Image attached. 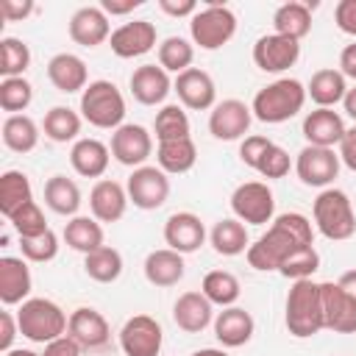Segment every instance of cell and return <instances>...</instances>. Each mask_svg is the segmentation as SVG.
Wrapping results in <instances>:
<instances>
[{
	"instance_id": "6da1fadb",
	"label": "cell",
	"mask_w": 356,
	"mask_h": 356,
	"mask_svg": "<svg viewBox=\"0 0 356 356\" xmlns=\"http://www.w3.org/2000/svg\"><path fill=\"white\" fill-rule=\"evenodd\" d=\"M314 245L312 220L300 211H284L273 220V225L245 250L248 264L261 273H278L281 264L298 253L300 248Z\"/></svg>"
},
{
	"instance_id": "7a4b0ae2",
	"label": "cell",
	"mask_w": 356,
	"mask_h": 356,
	"mask_svg": "<svg viewBox=\"0 0 356 356\" xmlns=\"http://www.w3.org/2000/svg\"><path fill=\"white\" fill-rule=\"evenodd\" d=\"M286 331L298 339H309L325 328L323 317V298H320V284L312 278L292 281L286 292V312H284Z\"/></svg>"
},
{
	"instance_id": "3957f363",
	"label": "cell",
	"mask_w": 356,
	"mask_h": 356,
	"mask_svg": "<svg viewBox=\"0 0 356 356\" xmlns=\"http://www.w3.org/2000/svg\"><path fill=\"white\" fill-rule=\"evenodd\" d=\"M306 97H309L306 86L298 78H278L256 92L250 111L259 122L278 125V122H286L295 114H300V108L306 106Z\"/></svg>"
},
{
	"instance_id": "277c9868",
	"label": "cell",
	"mask_w": 356,
	"mask_h": 356,
	"mask_svg": "<svg viewBox=\"0 0 356 356\" xmlns=\"http://www.w3.org/2000/svg\"><path fill=\"white\" fill-rule=\"evenodd\" d=\"M17 323H19V334L25 339H31L36 345H47L67 334L70 317L50 298H28L25 303H19Z\"/></svg>"
},
{
	"instance_id": "5b68a950",
	"label": "cell",
	"mask_w": 356,
	"mask_h": 356,
	"mask_svg": "<svg viewBox=\"0 0 356 356\" xmlns=\"http://www.w3.org/2000/svg\"><path fill=\"white\" fill-rule=\"evenodd\" d=\"M312 217H314V228L331 242H345L356 234V214L350 197L337 186H328L314 197Z\"/></svg>"
},
{
	"instance_id": "8992f818",
	"label": "cell",
	"mask_w": 356,
	"mask_h": 356,
	"mask_svg": "<svg viewBox=\"0 0 356 356\" xmlns=\"http://www.w3.org/2000/svg\"><path fill=\"white\" fill-rule=\"evenodd\" d=\"M81 117L103 131H117L120 125H125V97L117 89V83L106 78L92 81L81 92Z\"/></svg>"
},
{
	"instance_id": "52a82bcc",
	"label": "cell",
	"mask_w": 356,
	"mask_h": 356,
	"mask_svg": "<svg viewBox=\"0 0 356 356\" xmlns=\"http://www.w3.org/2000/svg\"><path fill=\"white\" fill-rule=\"evenodd\" d=\"M234 33H236V14L222 3H206L189 19L192 44H197L200 50H220L234 39Z\"/></svg>"
},
{
	"instance_id": "ba28073f",
	"label": "cell",
	"mask_w": 356,
	"mask_h": 356,
	"mask_svg": "<svg viewBox=\"0 0 356 356\" xmlns=\"http://www.w3.org/2000/svg\"><path fill=\"white\" fill-rule=\"evenodd\" d=\"M231 211L239 222L264 225L275 220V195L264 181H245L231 195Z\"/></svg>"
},
{
	"instance_id": "9c48e42d",
	"label": "cell",
	"mask_w": 356,
	"mask_h": 356,
	"mask_svg": "<svg viewBox=\"0 0 356 356\" xmlns=\"http://www.w3.org/2000/svg\"><path fill=\"white\" fill-rule=\"evenodd\" d=\"M128 200L142 209V211H153V209H161L170 197V178L161 167H153V164H145V167H136L131 175H128Z\"/></svg>"
},
{
	"instance_id": "30bf717a",
	"label": "cell",
	"mask_w": 356,
	"mask_h": 356,
	"mask_svg": "<svg viewBox=\"0 0 356 356\" xmlns=\"http://www.w3.org/2000/svg\"><path fill=\"white\" fill-rule=\"evenodd\" d=\"M339 153L331 147H314L306 145L298 159H295V172L300 178V184L306 186H317V189H328L334 184V178L339 175Z\"/></svg>"
},
{
	"instance_id": "8fae6325",
	"label": "cell",
	"mask_w": 356,
	"mask_h": 356,
	"mask_svg": "<svg viewBox=\"0 0 356 356\" xmlns=\"http://www.w3.org/2000/svg\"><path fill=\"white\" fill-rule=\"evenodd\" d=\"M164 342V331L156 317L134 314L120 328V348L125 356H159Z\"/></svg>"
},
{
	"instance_id": "7c38bea8",
	"label": "cell",
	"mask_w": 356,
	"mask_h": 356,
	"mask_svg": "<svg viewBox=\"0 0 356 356\" xmlns=\"http://www.w3.org/2000/svg\"><path fill=\"white\" fill-rule=\"evenodd\" d=\"M111 159L125 164V167H145V161L150 159L153 153V136L145 125H136V122H125L120 125L114 134H111Z\"/></svg>"
},
{
	"instance_id": "4fadbf2b",
	"label": "cell",
	"mask_w": 356,
	"mask_h": 356,
	"mask_svg": "<svg viewBox=\"0 0 356 356\" xmlns=\"http://www.w3.org/2000/svg\"><path fill=\"white\" fill-rule=\"evenodd\" d=\"M300 58V42L295 39H286L281 33H264L256 39L253 44V64L261 70V72H284L289 67H295Z\"/></svg>"
},
{
	"instance_id": "5bb4252c",
	"label": "cell",
	"mask_w": 356,
	"mask_h": 356,
	"mask_svg": "<svg viewBox=\"0 0 356 356\" xmlns=\"http://www.w3.org/2000/svg\"><path fill=\"white\" fill-rule=\"evenodd\" d=\"M250 122H253L250 106L236 100V97H228V100H220L211 108V114H209V134L214 139H220V142L245 139Z\"/></svg>"
},
{
	"instance_id": "9a60e30c",
	"label": "cell",
	"mask_w": 356,
	"mask_h": 356,
	"mask_svg": "<svg viewBox=\"0 0 356 356\" xmlns=\"http://www.w3.org/2000/svg\"><path fill=\"white\" fill-rule=\"evenodd\" d=\"M172 92L178 95L181 106L184 108H192V111H206V108H214L217 106L214 78L206 70H200V67H189L186 72L175 75Z\"/></svg>"
},
{
	"instance_id": "2e32d148",
	"label": "cell",
	"mask_w": 356,
	"mask_h": 356,
	"mask_svg": "<svg viewBox=\"0 0 356 356\" xmlns=\"http://www.w3.org/2000/svg\"><path fill=\"white\" fill-rule=\"evenodd\" d=\"M325 328L337 334H356V298H350L337 281L320 284Z\"/></svg>"
},
{
	"instance_id": "e0dca14e",
	"label": "cell",
	"mask_w": 356,
	"mask_h": 356,
	"mask_svg": "<svg viewBox=\"0 0 356 356\" xmlns=\"http://www.w3.org/2000/svg\"><path fill=\"white\" fill-rule=\"evenodd\" d=\"M156 39H159V33L150 19H134V22H122L117 31H111L108 47L117 58H139L156 47Z\"/></svg>"
},
{
	"instance_id": "ac0fdd59",
	"label": "cell",
	"mask_w": 356,
	"mask_h": 356,
	"mask_svg": "<svg viewBox=\"0 0 356 356\" xmlns=\"http://www.w3.org/2000/svg\"><path fill=\"white\" fill-rule=\"evenodd\" d=\"M164 242L170 250L181 253V256L195 253L206 242V225L192 211H175L164 222Z\"/></svg>"
},
{
	"instance_id": "d6986e66",
	"label": "cell",
	"mask_w": 356,
	"mask_h": 356,
	"mask_svg": "<svg viewBox=\"0 0 356 356\" xmlns=\"http://www.w3.org/2000/svg\"><path fill=\"white\" fill-rule=\"evenodd\" d=\"M67 334H70L83 350H100V348H106L108 339H111L108 320H106L97 309H92V306H78V309L70 314Z\"/></svg>"
},
{
	"instance_id": "ffe728a7",
	"label": "cell",
	"mask_w": 356,
	"mask_h": 356,
	"mask_svg": "<svg viewBox=\"0 0 356 356\" xmlns=\"http://www.w3.org/2000/svg\"><path fill=\"white\" fill-rule=\"evenodd\" d=\"M131 95L136 103L142 106H159L167 100V95L172 92V81H170V72L159 64H142L131 72Z\"/></svg>"
},
{
	"instance_id": "44dd1931",
	"label": "cell",
	"mask_w": 356,
	"mask_h": 356,
	"mask_svg": "<svg viewBox=\"0 0 356 356\" xmlns=\"http://www.w3.org/2000/svg\"><path fill=\"white\" fill-rule=\"evenodd\" d=\"M70 39L81 47H97L111 39L108 14L100 6H83L70 17Z\"/></svg>"
},
{
	"instance_id": "7402d4cb",
	"label": "cell",
	"mask_w": 356,
	"mask_h": 356,
	"mask_svg": "<svg viewBox=\"0 0 356 356\" xmlns=\"http://www.w3.org/2000/svg\"><path fill=\"white\" fill-rule=\"evenodd\" d=\"M345 120L334 108H314L303 117V139L314 147H339L345 136Z\"/></svg>"
},
{
	"instance_id": "603a6c76",
	"label": "cell",
	"mask_w": 356,
	"mask_h": 356,
	"mask_svg": "<svg viewBox=\"0 0 356 356\" xmlns=\"http://www.w3.org/2000/svg\"><path fill=\"white\" fill-rule=\"evenodd\" d=\"M128 189L111 178H100L89 192V209L97 222H117L128 209Z\"/></svg>"
},
{
	"instance_id": "cb8c5ba5",
	"label": "cell",
	"mask_w": 356,
	"mask_h": 356,
	"mask_svg": "<svg viewBox=\"0 0 356 356\" xmlns=\"http://www.w3.org/2000/svg\"><path fill=\"white\" fill-rule=\"evenodd\" d=\"M172 320L181 331L200 334L203 328H209L214 323V306L203 292L189 289V292L178 295V300L172 303Z\"/></svg>"
},
{
	"instance_id": "d4e9b609",
	"label": "cell",
	"mask_w": 356,
	"mask_h": 356,
	"mask_svg": "<svg viewBox=\"0 0 356 356\" xmlns=\"http://www.w3.org/2000/svg\"><path fill=\"white\" fill-rule=\"evenodd\" d=\"M47 78L64 95L83 92L92 83L89 81V70H86V61L81 56H75V53H56L47 61Z\"/></svg>"
},
{
	"instance_id": "484cf974",
	"label": "cell",
	"mask_w": 356,
	"mask_h": 356,
	"mask_svg": "<svg viewBox=\"0 0 356 356\" xmlns=\"http://www.w3.org/2000/svg\"><path fill=\"white\" fill-rule=\"evenodd\" d=\"M33 278L31 267L22 256H3L0 259V300L3 306H17L25 303L31 295Z\"/></svg>"
},
{
	"instance_id": "4316f807",
	"label": "cell",
	"mask_w": 356,
	"mask_h": 356,
	"mask_svg": "<svg viewBox=\"0 0 356 356\" xmlns=\"http://www.w3.org/2000/svg\"><path fill=\"white\" fill-rule=\"evenodd\" d=\"M256 331L253 314L242 306H228L214 317V337L222 348H242Z\"/></svg>"
},
{
	"instance_id": "83f0119b",
	"label": "cell",
	"mask_w": 356,
	"mask_h": 356,
	"mask_svg": "<svg viewBox=\"0 0 356 356\" xmlns=\"http://www.w3.org/2000/svg\"><path fill=\"white\" fill-rule=\"evenodd\" d=\"M108 161H111L108 145H103L100 139H92V136L78 139L70 150V164L81 178H100L108 170Z\"/></svg>"
},
{
	"instance_id": "f1b7e54d",
	"label": "cell",
	"mask_w": 356,
	"mask_h": 356,
	"mask_svg": "<svg viewBox=\"0 0 356 356\" xmlns=\"http://www.w3.org/2000/svg\"><path fill=\"white\" fill-rule=\"evenodd\" d=\"M142 270H145V278L153 286H161L164 289V286H175L184 278L186 264H184V256L181 253H175L170 248H159V250H150L147 253Z\"/></svg>"
},
{
	"instance_id": "f546056e",
	"label": "cell",
	"mask_w": 356,
	"mask_h": 356,
	"mask_svg": "<svg viewBox=\"0 0 356 356\" xmlns=\"http://www.w3.org/2000/svg\"><path fill=\"white\" fill-rule=\"evenodd\" d=\"M306 95L312 97V103H317V108H334L337 103L345 100L348 95V83H345V75L334 67H325V70H317L309 83H306Z\"/></svg>"
},
{
	"instance_id": "4dcf8cb0",
	"label": "cell",
	"mask_w": 356,
	"mask_h": 356,
	"mask_svg": "<svg viewBox=\"0 0 356 356\" xmlns=\"http://www.w3.org/2000/svg\"><path fill=\"white\" fill-rule=\"evenodd\" d=\"M312 8H314V3H295V0L278 6L275 14H273L275 33H281L286 39H295V42L309 36V31H312Z\"/></svg>"
},
{
	"instance_id": "1f68e13d",
	"label": "cell",
	"mask_w": 356,
	"mask_h": 356,
	"mask_svg": "<svg viewBox=\"0 0 356 356\" xmlns=\"http://www.w3.org/2000/svg\"><path fill=\"white\" fill-rule=\"evenodd\" d=\"M156 161L167 175H184L195 167L197 161V147L192 142V136L186 139H170V142H159L156 147Z\"/></svg>"
},
{
	"instance_id": "d6a6232c",
	"label": "cell",
	"mask_w": 356,
	"mask_h": 356,
	"mask_svg": "<svg viewBox=\"0 0 356 356\" xmlns=\"http://www.w3.org/2000/svg\"><path fill=\"white\" fill-rule=\"evenodd\" d=\"M44 203L50 211L61 214V217H78V209H81V189L72 178L67 175H53L47 178L44 184Z\"/></svg>"
},
{
	"instance_id": "836d02e7",
	"label": "cell",
	"mask_w": 356,
	"mask_h": 356,
	"mask_svg": "<svg viewBox=\"0 0 356 356\" xmlns=\"http://www.w3.org/2000/svg\"><path fill=\"white\" fill-rule=\"evenodd\" d=\"M209 242L211 248L220 253V256H239L250 248V236H248V225L239 222L236 217H225V220H217L211 234H209Z\"/></svg>"
},
{
	"instance_id": "e575fe53",
	"label": "cell",
	"mask_w": 356,
	"mask_h": 356,
	"mask_svg": "<svg viewBox=\"0 0 356 356\" xmlns=\"http://www.w3.org/2000/svg\"><path fill=\"white\" fill-rule=\"evenodd\" d=\"M81 125H83V117L78 111H72L70 106H53L44 120H42V131L50 142H58V145H67V142H78V134H81Z\"/></svg>"
},
{
	"instance_id": "d590c367",
	"label": "cell",
	"mask_w": 356,
	"mask_h": 356,
	"mask_svg": "<svg viewBox=\"0 0 356 356\" xmlns=\"http://www.w3.org/2000/svg\"><path fill=\"white\" fill-rule=\"evenodd\" d=\"M31 200H33L31 178L19 170H6L0 175V211H3V217L8 220L14 211H19Z\"/></svg>"
},
{
	"instance_id": "8d00e7d4",
	"label": "cell",
	"mask_w": 356,
	"mask_h": 356,
	"mask_svg": "<svg viewBox=\"0 0 356 356\" xmlns=\"http://www.w3.org/2000/svg\"><path fill=\"white\" fill-rule=\"evenodd\" d=\"M64 242L72 248V250H78V253H92V250H97V248H103V225L95 220V217H83V214H78V217H70V222L64 225Z\"/></svg>"
},
{
	"instance_id": "74e56055",
	"label": "cell",
	"mask_w": 356,
	"mask_h": 356,
	"mask_svg": "<svg viewBox=\"0 0 356 356\" xmlns=\"http://www.w3.org/2000/svg\"><path fill=\"white\" fill-rule=\"evenodd\" d=\"M3 145L11 153H31L39 145V125L28 114H8L3 122Z\"/></svg>"
},
{
	"instance_id": "f35d334b",
	"label": "cell",
	"mask_w": 356,
	"mask_h": 356,
	"mask_svg": "<svg viewBox=\"0 0 356 356\" xmlns=\"http://www.w3.org/2000/svg\"><path fill=\"white\" fill-rule=\"evenodd\" d=\"M83 273L97 284H114L122 275V253L111 245H103L83 256Z\"/></svg>"
},
{
	"instance_id": "ab89813d",
	"label": "cell",
	"mask_w": 356,
	"mask_h": 356,
	"mask_svg": "<svg viewBox=\"0 0 356 356\" xmlns=\"http://www.w3.org/2000/svg\"><path fill=\"white\" fill-rule=\"evenodd\" d=\"M200 292L211 300V306H234L242 295V286H239V278L228 270H211L203 275V284H200Z\"/></svg>"
},
{
	"instance_id": "60d3db41",
	"label": "cell",
	"mask_w": 356,
	"mask_h": 356,
	"mask_svg": "<svg viewBox=\"0 0 356 356\" xmlns=\"http://www.w3.org/2000/svg\"><path fill=\"white\" fill-rule=\"evenodd\" d=\"M195 61V44L184 36H167L159 44V67H164L167 72H186Z\"/></svg>"
},
{
	"instance_id": "b9f144b4",
	"label": "cell",
	"mask_w": 356,
	"mask_h": 356,
	"mask_svg": "<svg viewBox=\"0 0 356 356\" xmlns=\"http://www.w3.org/2000/svg\"><path fill=\"white\" fill-rule=\"evenodd\" d=\"M189 117L184 111V106L178 103H170V106H161V111H156V120H153V134L159 142H170V139H186L189 136Z\"/></svg>"
},
{
	"instance_id": "7bdbcfd3",
	"label": "cell",
	"mask_w": 356,
	"mask_h": 356,
	"mask_svg": "<svg viewBox=\"0 0 356 356\" xmlns=\"http://www.w3.org/2000/svg\"><path fill=\"white\" fill-rule=\"evenodd\" d=\"M31 67V47L17 36L0 39V75L3 78H19Z\"/></svg>"
},
{
	"instance_id": "ee69618b",
	"label": "cell",
	"mask_w": 356,
	"mask_h": 356,
	"mask_svg": "<svg viewBox=\"0 0 356 356\" xmlns=\"http://www.w3.org/2000/svg\"><path fill=\"white\" fill-rule=\"evenodd\" d=\"M33 100V83L19 75V78H3L0 81V108L8 114H22Z\"/></svg>"
},
{
	"instance_id": "f6af8a7d",
	"label": "cell",
	"mask_w": 356,
	"mask_h": 356,
	"mask_svg": "<svg viewBox=\"0 0 356 356\" xmlns=\"http://www.w3.org/2000/svg\"><path fill=\"white\" fill-rule=\"evenodd\" d=\"M8 222H11V228L17 231V236L19 239H31V236H39V234H44L50 225H47V220H44V211L39 209V203L36 200H31V203H25L19 211H14L11 217H8Z\"/></svg>"
},
{
	"instance_id": "bcb514c9",
	"label": "cell",
	"mask_w": 356,
	"mask_h": 356,
	"mask_svg": "<svg viewBox=\"0 0 356 356\" xmlns=\"http://www.w3.org/2000/svg\"><path fill=\"white\" fill-rule=\"evenodd\" d=\"M19 250H22V259L25 261H33V264H47L58 256V236L53 228H47L44 234L39 236H31V239H19Z\"/></svg>"
},
{
	"instance_id": "7dc6e473",
	"label": "cell",
	"mask_w": 356,
	"mask_h": 356,
	"mask_svg": "<svg viewBox=\"0 0 356 356\" xmlns=\"http://www.w3.org/2000/svg\"><path fill=\"white\" fill-rule=\"evenodd\" d=\"M317 270H320V253L314 250V245H309V248H300L298 253H292V256L281 264L278 273H281L284 278L303 281V278H312Z\"/></svg>"
},
{
	"instance_id": "c3c4849f",
	"label": "cell",
	"mask_w": 356,
	"mask_h": 356,
	"mask_svg": "<svg viewBox=\"0 0 356 356\" xmlns=\"http://www.w3.org/2000/svg\"><path fill=\"white\" fill-rule=\"evenodd\" d=\"M292 170V159H289V153L281 147V145H270V150L261 156V161H259V167H256V172L261 175V178H284L286 172Z\"/></svg>"
},
{
	"instance_id": "681fc988",
	"label": "cell",
	"mask_w": 356,
	"mask_h": 356,
	"mask_svg": "<svg viewBox=\"0 0 356 356\" xmlns=\"http://www.w3.org/2000/svg\"><path fill=\"white\" fill-rule=\"evenodd\" d=\"M270 145H273V139H267V136H261V134L245 136V139L239 142V159H242V164L250 167V170H256L259 161H261V156L270 150Z\"/></svg>"
},
{
	"instance_id": "f907efd6",
	"label": "cell",
	"mask_w": 356,
	"mask_h": 356,
	"mask_svg": "<svg viewBox=\"0 0 356 356\" xmlns=\"http://www.w3.org/2000/svg\"><path fill=\"white\" fill-rule=\"evenodd\" d=\"M334 22L342 33L356 39V0H339L334 8Z\"/></svg>"
},
{
	"instance_id": "816d5d0a",
	"label": "cell",
	"mask_w": 356,
	"mask_h": 356,
	"mask_svg": "<svg viewBox=\"0 0 356 356\" xmlns=\"http://www.w3.org/2000/svg\"><path fill=\"white\" fill-rule=\"evenodd\" d=\"M36 11L33 0H0V17L6 22H22Z\"/></svg>"
},
{
	"instance_id": "f5cc1de1",
	"label": "cell",
	"mask_w": 356,
	"mask_h": 356,
	"mask_svg": "<svg viewBox=\"0 0 356 356\" xmlns=\"http://www.w3.org/2000/svg\"><path fill=\"white\" fill-rule=\"evenodd\" d=\"M81 350H83V348H81L70 334H64V337L47 342L44 350H42V356H81Z\"/></svg>"
},
{
	"instance_id": "db71d44e",
	"label": "cell",
	"mask_w": 356,
	"mask_h": 356,
	"mask_svg": "<svg viewBox=\"0 0 356 356\" xmlns=\"http://www.w3.org/2000/svg\"><path fill=\"white\" fill-rule=\"evenodd\" d=\"M19 334V323H17V314L11 312H0V348L8 353L11 345H14V337Z\"/></svg>"
},
{
	"instance_id": "11a10c76",
	"label": "cell",
	"mask_w": 356,
	"mask_h": 356,
	"mask_svg": "<svg viewBox=\"0 0 356 356\" xmlns=\"http://www.w3.org/2000/svg\"><path fill=\"white\" fill-rule=\"evenodd\" d=\"M339 161L348 167V170H353L356 172V125L353 128H348L345 131V136H342V142H339Z\"/></svg>"
},
{
	"instance_id": "9f6ffc18",
	"label": "cell",
	"mask_w": 356,
	"mask_h": 356,
	"mask_svg": "<svg viewBox=\"0 0 356 356\" xmlns=\"http://www.w3.org/2000/svg\"><path fill=\"white\" fill-rule=\"evenodd\" d=\"M159 8L164 11V14H170V17H195L197 14V3L195 0H181V3H175V0H159Z\"/></svg>"
},
{
	"instance_id": "6f0895ef",
	"label": "cell",
	"mask_w": 356,
	"mask_h": 356,
	"mask_svg": "<svg viewBox=\"0 0 356 356\" xmlns=\"http://www.w3.org/2000/svg\"><path fill=\"white\" fill-rule=\"evenodd\" d=\"M339 72L345 78H353L356 81V42L342 47V53H339Z\"/></svg>"
},
{
	"instance_id": "680465c9",
	"label": "cell",
	"mask_w": 356,
	"mask_h": 356,
	"mask_svg": "<svg viewBox=\"0 0 356 356\" xmlns=\"http://www.w3.org/2000/svg\"><path fill=\"white\" fill-rule=\"evenodd\" d=\"M142 6V0H125V3H117V0H103L100 3V8L106 11V14H131L134 8H139Z\"/></svg>"
},
{
	"instance_id": "91938a15",
	"label": "cell",
	"mask_w": 356,
	"mask_h": 356,
	"mask_svg": "<svg viewBox=\"0 0 356 356\" xmlns=\"http://www.w3.org/2000/svg\"><path fill=\"white\" fill-rule=\"evenodd\" d=\"M350 298H356V270H348V273H342L339 275V281H337Z\"/></svg>"
},
{
	"instance_id": "94428289",
	"label": "cell",
	"mask_w": 356,
	"mask_h": 356,
	"mask_svg": "<svg viewBox=\"0 0 356 356\" xmlns=\"http://www.w3.org/2000/svg\"><path fill=\"white\" fill-rule=\"evenodd\" d=\"M342 108H345V114L356 122V86L348 89V95H345V100H342Z\"/></svg>"
},
{
	"instance_id": "6125c7cd",
	"label": "cell",
	"mask_w": 356,
	"mask_h": 356,
	"mask_svg": "<svg viewBox=\"0 0 356 356\" xmlns=\"http://www.w3.org/2000/svg\"><path fill=\"white\" fill-rule=\"evenodd\" d=\"M192 356H228V353L220 350V348H200V350H195Z\"/></svg>"
},
{
	"instance_id": "be15d7a7",
	"label": "cell",
	"mask_w": 356,
	"mask_h": 356,
	"mask_svg": "<svg viewBox=\"0 0 356 356\" xmlns=\"http://www.w3.org/2000/svg\"><path fill=\"white\" fill-rule=\"evenodd\" d=\"M6 356H42V353H36V350H28V348H11Z\"/></svg>"
}]
</instances>
